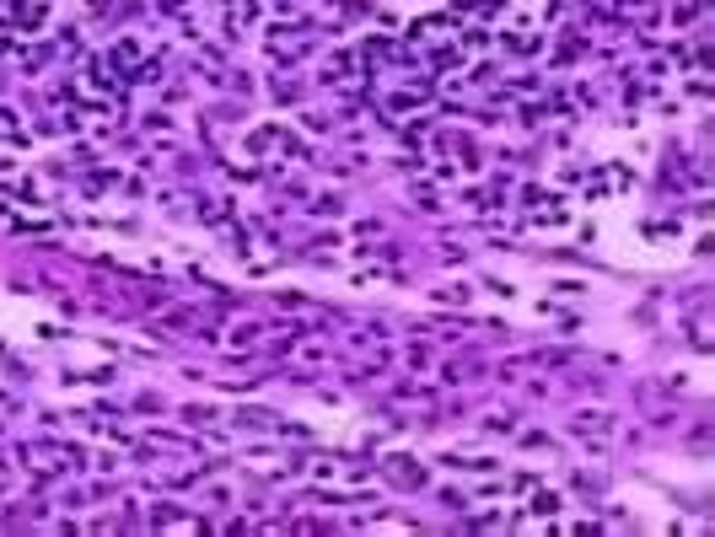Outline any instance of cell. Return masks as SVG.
Listing matches in <instances>:
<instances>
[{
    "instance_id": "1",
    "label": "cell",
    "mask_w": 715,
    "mask_h": 537,
    "mask_svg": "<svg viewBox=\"0 0 715 537\" xmlns=\"http://www.w3.org/2000/svg\"><path fill=\"white\" fill-rule=\"evenodd\" d=\"M533 510H538V516H554V510H559V495H538V500H533Z\"/></svg>"
}]
</instances>
